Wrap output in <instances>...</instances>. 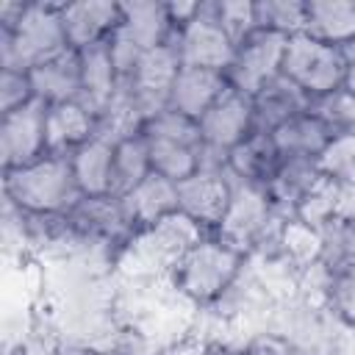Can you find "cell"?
I'll list each match as a JSON object with an SVG mask.
<instances>
[{"label":"cell","instance_id":"cell-24","mask_svg":"<svg viewBox=\"0 0 355 355\" xmlns=\"http://www.w3.org/2000/svg\"><path fill=\"white\" fill-rule=\"evenodd\" d=\"M305 33L333 47L355 44V3L352 0H308Z\"/></svg>","mask_w":355,"mask_h":355},{"label":"cell","instance_id":"cell-25","mask_svg":"<svg viewBox=\"0 0 355 355\" xmlns=\"http://www.w3.org/2000/svg\"><path fill=\"white\" fill-rule=\"evenodd\" d=\"M322 178L319 166L313 158H283L275 178L269 180V186L263 189L269 202L280 211V214H291L297 200Z\"/></svg>","mask_w":355,"mask_h":355},{"label":"cell","instance_id":"cell-29","mask_svg":"<svg viewBox=\"0 0 355 355\" xmlns=\"http://www.w3.org/2000/svg\"><path fill=\"white\" fill-rule=\"evenodd\" d=\"M308 22V0H255V28L283 36L302 33Z\"/></svg>","mask_w":355,"mask_h":355},{"label":"cell","instance_id":"cell-18","mask_svg":"<svg viewBox=\"0 0 355 355\" xmlns=\"http://www.w3.org/2000/svg\"><path fill=\"white\" fill-rule=\"evenodd\" d=\"M280 153L269 133H250L241 144H236L227 153V172L236 183L266 189L280 166Z\"/></svg>","mask_w":355,"mask_h":355},{"label":"cell","instance_id":"cell-12","mask_svg":"<svg viewBox=\"0 0 355 355\" xmlns=\"http://www.w3.org/2000/svg\"><path fill=\"white\" fill-rule=\"evenodd\" d=\"M61 19H64L67 44L72 50H83L100 42H108V36L122 22V3H114V0L61 3Z\"/></svg>","mask_w":355,"mask_h":355},{"label":"cell","instance_id":"cell-39","mask_svg":"<svg viewBox=\"0 0 355 355\" xmlns=\"http://www.w3.org/2000/svg\"><path fill=\"white\" fill-rule=\"evenodd\" d=\"M344 55H347V72H344V83L341 89L355 94V44L352 47H344Z\"/></svg>","mask_w":355,"mask_h":355},{"label":"cell","instance_id":"cell-10","mask_svg":"<svg viewBox=\"0 0 355 355\" xmlns=\"http://www.w3.org/2000/svg\"><path fill=\"white\" fill-rule=\"evenodd\" d=\"M250 133H255V111L252 97L227 86V92L200 116L202 144L214 153L227 155L236 144H241Z\"/></svg>","mask_w":355,"mask_h":355},{"label":"cell","instance_id":"cell-32","mask_svg":"<svg viewBox=\"0 0 355 355\" xmlns=\"http://www.w3.org/2000/svg\"><path fill=\"white\" fill-rule=\"evenodd\" d=\"M311 111L319 114L333 133H355V94L336 89L319 100H311Z\"/></svg>","mask_w":355,"mask_h":355},{"label":"cell","instance_id":"cell-15","mask_svg":"<svg viewBox=\"0 0 355 355\" xmlns=\"http://www.w3.org/2000/svg\"><path fill=\"white\" fill-rule=\"evenodd\" d=\"M227 86L230 83L225 72H214L202 67H180L169 89V108L200 122V116L227 92Z\"/></svg>","mask_w":355,"mask_h":355},{"label":"cell","instance_id":"cell-26","mask_svg":"<svg viewBox=\"0 0 355 355\" xmlns=\"http://www.w3.org/2000/svg\"><path fill=\"white\" fill-rule=\"evenodd\" d=\"M150 175H153L150 144L141 133H133V136L114 141V186H111L114 197L128 194L130 189H136Z\"/></svg>","mask_w":355,"mask_h":355},{"label":"cell","instance_id":"cell-17","mask_svg":"<svg viewBox=\"0 0 355 355\" xmlns=\"http://www.w3.org/2000/svg\"><path fill=\"white\" fill-rule=\"evenodd\" d=\"M67 158H69L78 191L83 197H114L111 194V186H114V141H108L105 136L97 133L86 144L72 150Z\"/></svg>","mask_w":355,"mask_h":355},{"label":"cell","instance_id":"cell-16","mask_svg":"<svg viewBox=\"0 0 355 355\" xmlns=\"http://www.w3.org/2000/svg\"><path fill=\"white\" fill-rule=\"evenodd\" d=\"M28 75H31L36 100L47 105L80 100V58H78V50L72 47L44 58Z\"/></svg>","mask_w":355,"mask_h":355},{"label":"cell","instance_id":"cell-37","mask_svg":"<svg viewBox=\"0 0 355 355\" xmlns=\"http://www.w3.org/2000/svg\"><path fill=\"white\" fill-rule=\"evenodd\" d=\"M200 6H202V0H178V3L172 0V3H166V14H169V22H172L175 33L200 14Z\"/></svg>","mask_w":355,"mask_h":355},{"label":"cell","instance_id":"cell-38","mask_svg":"<svg viewBox=\"0 0 355 355\" xmlns=\"http://www.w3.org/2000/svg\"><path fill=\"white\" fill-rule=\"evenodd\" d=\"M161 355H211V347L197 344V341H180V344L164 349Z\"/></svg>","mask_w":355,"mask_h":355},{"label":"cell","instance_id":"cell-31","mask_svg":"<svg viewBox=\"0 0 355 355\" xmlns=\"http://www.w3.org/2000/svg\"><path fill=\"white\" fill-rule=\"evenodd\" d=\"M316 166L324 178L355 180V133H333L327 147L319 153Z\"/></svg>","mask_w":355,"mask_h":355},{"label":"cell","instance_id":"cell-34","mask_svg":"<svg viewBox=\"0 0 355 355\" xmlns=\"http://www.w3.org/2000/svg\"><path fill=\"white\" fill-rule=\"evenodd\" d=\"M31 100H36L31 75L17 69H0V116L28 105Z\"/></svg>","mask_w":355,"mask_h":355},{"label":"cell","instance_id":"cell-13","mask_svg":"<svg viewBox=\"0 0 355 355\" xmlns=\"http://www.w3.org/2000/svg\"><path fill=\"white\" fill-rule=\"evenodd\" d=\"M119 202H122L125 219H128V225L136 236V233L150 230L155 222H161L164 216L178 211V183L153 172L136 189L122 194Z\"/></svg>","mask_w":355,"mask_h":355},{"label":"cell","instance_id":"cell-1","mask_svg":"<svg viewBox=\"0 0 355 355\" xmlns=\"http://www.w3.org/2000/svg\"><path fill=\"white\" fill-rule=\"evenodd\" d=\"M80 197L67 155L47 153L33 164L3 169V200L19 214L64 216L80 202Z\"/></svg>","mask_w":355,"mask_h":355},{"label":"cell","instance_id":"cell-7","mask_svg":"<svg viewBox=\"0 0 355 355\" xmlns=\"http://www.w3.org/2000/svg\"><path fill=\"white\" fill-rule=\"evenodd\" d=\"M47 155V103L31 100L28 105L0 116V164L17 169Z\"/></svg>","mask_w":355,"mask_h":355},{"label":"cell","instance_id":"cell-4","mask_svg":"<svg viewBox=\"0 0 355 355\" xmlns=\"http://www.w3.org/2000/svg\"><path fill=\"white\" fill-rule=\"evenodd\" d=\"M344 72H347V55L341 47L324 44L305 31L288 36L280 75L291 80L300 92H305L311 100H319L341 89Z\"/></svg>","mask_w":355,"mask_h":355},{"label":"cell","instance_id":"cell-11","mask_svg":"<svg viewBox=\"0 0 355 355\" xmlns=\"http://www.w3.org/2000/svg\"><path fill=\"white\" fill-rule=\"evenodd\" d=\"M75 239L97 244H128L133 230L125 219L119 197H80V202L67 214Z\"/></svg>","mask_w":355,"mask_h":355},{"label":"cell","instance_id":"cell-28","mask_svg":"<svg viewBox=\"0 0 355 355\" xmlns=\"http://www.w3.org/2000/svg\"><path fill=\"white\" fill-rule=\"evenodd\" d=\"M141 136H144L147 141H169V144L202 147L200 122H197V119H189V116H183V114H178V111L169 108V105L144 119Z\"/></svg>","mask_w":355,"mask_h":355},{"label":"cell","instance_id":"cell-22","mask_svg":"<svg viewBox=\"0 0 355 355\" xmlns=\"http://www.w3.org/2000/svg\"><path fill=\"white\" fill-rule=\"evenodd\" d=\"M119 31L144 53L153 47H161L175 39V28L166 14V3L155 0H133L122 3V22Z\"/></svg>","mask_w":355,"mask_h":355},{"label":"cell","instance_id":"cell-36","mask_svg":"<svg viewBox=\"0 0 355 355\" xmlns=\"http://www.w3.org/2000/svg\"><path fill=\"white\" fill-rule=\"evenodd\" d=\"M355 222V180H338L336 189V208H333V227H344Z\"/></svg>","mask_w":355,"mask_h":355},{"label":"cell","instance_id":"cell-40","mask_svg":"<svg viewBox=\"0 0 355 355\" xmlns=\"http://www.w3.org/2000/svg\"><path fill=\"white\" fill-rule=\"evenodd\" d=\"M211 355H247L244 349H211Z\"/></svg>","mask_w":355,"mask_h":355},{"label":"cell","instance_id":"cell-9","mask_svg":"<svg viewBox=\"0 0 355 355\" xmlns=\"http://www.w3.org/2000/svg\"><path fill=\"white\" fill-rule=\"evenodd\" d=\"M205 236H211L205 227H200L194 219H189L186 214L175 211L169 216H164L161 222H155L150 230L136 233L128 244L130 250L147 263V266H161V269H172L191 247H197Z\"/></svg>","mask_w":355,"mask_h":355},{"label":"cell","instance_id":"cell-5","mask_svg":"<svg viewBox=\"0 0 355 355\" xmlns=\"http://www.w3.org/2000/svg\"><path fill=\"white\" fill-rule=\"evenodd\" d=\"M286 42H288V36L263 31V28H255L250 36H244L236 44L233 64L225 72L230 89L255 97L266 83L280 78Z\"/></svg>","mask_w":355,"mask_h":355},{"label":"cell","instance_id":"cell-30","mask_svg":"<svg viewBox=\"0 0 355 355\" xmlns=\"http://www.w3.org/2000/svg\"><path fill=\"white\" fill-rule=\"evenodd\" d=\"M336 189H338V180L333 178H319L294 205L291 216H297L300 222L316 227V230H330L333 227V208H336Z\"/></svg>","mask_w":355,"mask_h":355},{"label":"cell","instance_id":"cell-8","mask_svg":"<svg viewBox=\"0 0 355 355\" xmlns=\"http://www.w3.org/2000/svg\"><path fill=\"white\" fill-rule=\"evenodd\" d=\"M236 180L227 169H200L178 183V211L194 219L200 227L214 233L233 202Z\"/></svg>","mask_w":355,"mask_h":355},{"label":"cell","instance_id":"cell-35","mask_svg":"<svg viewBox=\"0 0 355 355\" xmlns=\"http://www.w3.org/2000/svg\"><path fill=\"white\" fill-rule=\"evenodd\" d=\"M247 355H308L302 347H297L291 338L277 333H258L244 347Z\"/></svg>","mask_w":355,"mask_h":355},{"label":"cell","instance_id":"cell-2","mask_svg":"<svg viewBox=\"0 0 355 355\" xmlns=\"http://www.w3.org/2000/svg\"><path fill=\"white\" fill-rule=\"evenodd\" d=\"M247 252L211 233L169 269L172 286L191 302H216L236 286L247 266Z\"/></svg>","mask_w":355,"mask_h":355},{"label":"cell","instance_id":"cell-23","mask_svg":"<svg viewBox=\"0 0 355 355\" xmlns=\"http://www.w3.org/2000/svg\"><path fill=\"white\" fill-rule=\"evenodd\" d=\"M308 108H311V97L280 75L252 97L255 130L258 133H272L275 128H280L283 122H288L291 116H297Z\"/></svg>","mask_w":355,"mask_h":355},{"label":"cell","instance_id":"cell-20","mask_svg":"<svg viewBox=\"0 0 355 355\" xmlns=\"http://www.w3.org/2000/svg\"><path fill=\"white\" fill-rule=\"evenodd\" d=\"M275 255L286 266H291L297 272H305V269H311V266H316V263L324 261V255H327V239H324L322 230H316V227L300 222L297 216L286 214L283 222H280V227H277Z\"/></svg>","mask_w":355,"mask_h":355},{"label":"cell","instance_id":"cell-6","mask_svg":"<svg viewBox=\"0 0 355 355\" xmlns=\"http://www.w3.org/2000/svg\"><path fill=\"white\" fill-rule=\"evenodd\" d=\"M175 47L183 67H202L214 72H227L236 55V42L216 22L211 0H202L200 14L175 33Z\"/></svg>","mask_w":355,"mask_h":355},{"label":"cell","instance_id":"cell-33","mask_svg":"<svg viewBox=\"0 0 355 355\" xmlns=\"http://www.w3.org/2000/svg\"><path fill=\"white\" fill-rule=\"evenodd\" d=\"M211 11L236 44L255 31V0H211Z\"/></svg>","mask_w":355,"mask_h":355},{"label":"cell","instance_id":"cell-27","mask_svg":"<svg viewBox=\"0 0 355 355\" xmlns=\"http://www.w3.org/2000/svg\"><path fill=\"white\" fill-rule=\"evenodd\" d=\"M147 144H150V161H153L155 175H161L172 183H183L186 178L200 172L202 147L169 144V141H147Z\"/></svg>","mask_w":355,"mask_h":355},{"label":"cell","instance_id":"cell-3","mask_svg":"<svg viewBox=\"0 0 355 355\" xmlns=\"http://www.w3.org/2000/svg\"><path fill=\"white\" fill-rule=\"evenodd\" d=\"M67 47L61 3H25L17 25L0 28V69L31 72Z\"/></svg>","mask_w":355,"mask_h":355},{"label":"cell","instance_id":"cell-14","mask_svg":"<svg viewBox=\"0 0 355 355\" xmlns=\"http://www.w3.org/2000/svg\"><path fill=\"white\" fill-rule=\"evenodd\" d=\"M78 58H80V103L100 116L116 100L122 89V78L116 72V64L105 42L78 50Z\"/></svg>","mask_w":355,"mask_h":355},{"label":"cell","instance_id":"cell-21","mask_svg":"<svg viewBox=\"0 0 355 355\" xmlns=\"http://www.w3.org/2000/svg\"><path fill=\"white\" fill-rule=\"evenodd\" d=\"M272 141L280 153V158H319V153L327 147V141L333 139V130L327 128V122L313 114L311 108L291 116L288 122H283L280 128H275Z\"/></svg>","mask_w":355,"mask_h":355},{"label":"cell","instance_id":"cell-19","mask_svg":"<svg viewBox=\"0 0 355 355\" xmlns=\"http://www.w3.org/2000/svg\"><path fill=\"white\" fill-rule=\"evenodd\" d=\"M97 136V114L80 100L47 105V153L69 155Z\"/></svg>","mask_w":355,"mask_h":355}]
</instances>
